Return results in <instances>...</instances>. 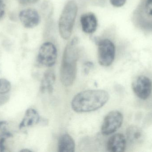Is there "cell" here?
Masks as SVG:
<instances>
[{
	"label": "cell",
	"mask_w": 152,
	"mask_h": 152,
	"mask_svg": "<svg viewBox=\"0 0 152 152\" xmlns=\"http://www.w3.org/2000/svg\"><path fill=\"white\" fill-rule=\"evenodd\" d=\"M110 96L103 90H88L77 94L71 103L73 110L78 113L91 112L102 107Z\"/></svg>",
	"instance_id": "6da1fadb"
},
{
	"label": "cell",
	"mask_w": 152,
	"mask_h": 152,
	"mask_svg": "<svg viewBox=\"0 0 152 152\" xmlns=\"http://www.w3.org/2000/svg\"><path fill=\"white\" fill-rule=\"evenodd\" d=\"M78 39L74 37L65 48L61 61L60 79L65 86H70L75 79L77 62L79 58L77 43Z\"/></svg>",
	"instance_id": "7a4b0ae2"
},
{
	"label": "cell",
	"mask_w": 152,
	"mask_h": 152,
	"mask_svg": "<svg viewBox=\"0 0 152 152\" xmlns=\"http://www.w3.org/2000/svg\"><path fill=\"white\" fill-rule=\"evenodd\" d=\"M136 27L145 33L152 32V0H141L133 12Z\"/></svg>",
	"instance_id": "3957f363"
},
{
	"label": "cell",
	"mask_w": 152,
	"mask_h": 152,
	"mask_svg": "<svg viewBox=\"0 0 152 152\" xmlns=\"http://www.w3.org/2000/svg\"><path fill=\"white\" fill-rule=\"evenodd\" d=\"M78 12L77 3L74 1L68 2L63 8L58 22L60 35L63 39L68 40L72 35Z\"/></svg>",
	"instance_id": "277c9868"
},
{
	"label": "cell",
	"mask_w": 152,
	"mask_h": 152,
	"mask_svg": "<svg viewBox=\"0 0 152 152\" xmlns=\"http://www.w3.org/2000/svg\"><path fill=\"white\" fill-rule=\"evenodd\" d=\"M98 46V60L103 67L110 66L115 59L116 47L114 43L109 39L95 40Z\"/></svg>",
	"instance_id": "5b68a950"
},
{
	"label": "cell",
	"mask_w": 152,
	"mask_h": 152,
	"mask_svg": "<svg viewBox=\"0 0 152 152\" xmlns=\"http://www.w3.org/2000/svg\"><path fill=\"white\" fill-rule=\"evenodd\" d=\"M57 57L58 52L55 45L50 42H45L39 49L37 61L40 65L51 67L56 63Z\"/></svg>",
	"instance_id": "8992f818"
},
{
	"label": "cell",
	"mask_w": 152,
	"mask_h": 152,
	"mask_svg": "<svg viewBox=\"0 0 152 152\" xmlns=\"http://www.w3.org/2000/svg\"><path fill=\"white\" fill-rule=\"evenodd\" d=\"M123 116L118 111L109 112L104 118L102 126V133L104 135H109L115 133L122 125Z\"/></svg>",
	"instance_id": "52a82bcc"
},
{
	"label": "cell",
	"mask_w": 152,
	"mask_h": 152,
	"mask_svg": "<svg viewBox=\"0 0 152 152\" xmlns=\"http://www.w3.org/2000/svg\"><path fill=\"white\" fill-rule=\"evenodd\" d=\"M132 88L137 97L142 100H146L152 93L151 80L145 76H139L132 83Z\"/></svg>",
	"instance_id": "ba28073f"
},
{
	"label": "cell",
	"mask_w": 152,
	"mask_h": 152,
	"mask_svg": "<svg viewBox=\"0 0 152 152\" xmlns=\"http://www.w3.org/2000/svg\"><path fill=\"white\" fill-rule=\"evenodd\" d=\"M19 18L22 25L26 28H33L39 24L40 16L38 12L32 8L20 11Z\"/></svg>",
	"instance_id": "9c48e42d"
},
{
	"label": "cell",
	"mask_w": 152,
	"mask_h": 152,
	"mask_svg": "<svg viewBox=\"0 0 152 152\" xmlns=\"http://www.w3.org/2000/svg\"><path fill=\"white\" fill-rule=\"evenodd\" d=\"M80 24L82 30L86 34L94 33L97 27V20L94 14L88 12L81 15L80 18Z\"/></svg>",
	"instance_id": "30bf717a"
},
{
	"label": "cell",
	"mask_w": 152,
	"mask_h": 152,
	"mask_svg": "<svg viewBox=\"0 0 152 152\" xmlns=\"http://www.w3.org/2000/svg\"><path fill=\"white\" fill-rule=\"evenodd\" d=\"M126 141L122 134H117L110 137L107 142L108 151L112 152H122L125 151Z\"/></svg>",
	"instance_id": "8fae6325"
},
{
	"label": "cell",
	"mask_w": 152,
	"mask_h": 152,
	"mask_svg": "<svg viewBox=\"0 0 152 152\" xmlns=\"http://www.w3.org/2000/svg\"><path fill=\"white\" fill-rule=\"evenodd\" d=\"M40 121V116L37 111L33 108H29L26 111L19 128L21 129L36 125Z\"/></svg>",
	"instance_id": "7c38bea8"
},
{
	"label": "cell",
	"mask_w": 152,
	"mask_h": 152,
	"mask_svg": "<svg viewBox=\"0 0 152 152\" xmlns=\"http://www.w3.org/2000/svg\"><path fill=\"white\" fill-rule=\"evenodd\" d=\"M126 136L129 142L133 144L141 143L144 139V134L139 127L131 126L126 130Z\"/></svg>",
	"instance_id": "4fadbf2b"
},
{
	"label": "cell",
	"mask_w": 152,
	"mask_h": 152,
	"mask_svg": "<svg viewBox=\"0 0 152 152\" xmlns=\"http://www.w3.org/2000/svg\"><path fill=\"white\" fill-rule=\"evenodd\" d=\"M56 76L53 70H49L45 73L41 82L40 91L42 93H51L53 91V84Z\"/></svg>",
	"instance_id": "5bb4252c"
},
{
	"label": "cell",
	"mask_w": 152,
	"mask_h": 152,
	"mask_svg": "<svg viewBox=\"0 0 152 152\" xmlns=\"http://www.w3.org/2000/svg\"><path fill=\"white\" fill-rule=\"evenodd\" d=\"M75 149V143L74 139L68 134H64L59 138L58 143V151L74 152Z\"/></svg>",
	"instance_id": "9a60e30c"
},
{
	"label": "cell",
	"mask_w": 152,
	"mask_h": 152,
	"mask_svg": "<svg viewBox=\"0 0 152 152\" xmlns=\"http://www.w3.org/2000/svg\"><path fill=\"white\" fill-rule=\"evenodd\" d=\"M10 82L6 79H0V95H7L11 89Z\"/></svg>",
	"instance_id": "2e32d148"
},
{
	"label": "cell",
	"mask_w": 152,
	"mask_h": 152,
	"mask_svg": "<svg viewBox=\"0 0 152 152\" xmlns=\"http://www.w3.org/2000/svg\"><path fill=\"white\" fill-rule=\"evenodd\" d=\"M12 137V134L8 131L2 132L0 134V152L5 151V142L6 139Z\"/></svg>",
	"instance_id": "e0dca14e"
},
{
	"label": "cell",
	"mask_w": 152,
	"mask_h": 152,
	"mask_svg": "<svg viewBox=\"0 0 152 152\" xmlns=\"http://www.w3.org/2000/svg\"><path fill=\"white\" fill-rule=\"evenodd\" d=\"M53 6L52 4L48 1H45L42 4V9H43V12L44 14L46 15L47 18H49L50 17L52 14V12H53Z\"/></svg>",
	"instance_id": "ac0fdd59"
},
{
	"label": "cell",
	"mask_w": 152,
	"mask_h": 152,
	"mask_svg": "<svg viewBox=\"0 0 152 152\" xmlns=\"http://www.w3.org/2000/svg\"><path fill=\"white\" fill-rule=\"evenodd\" d=\"M127 0H110L111 4L115 7H121L126 2Z\"/></svg>",
	"instance_id": "d6986e66"
},
{
	"label": "cell",
	"mask_w": 152,
	"mask_h": 152,
	"mask_svg": "<svg viewBox=\"0 0 152 152\" xmlns=\"http://www.w3.org/2000/svg\"><path fill=\"white\" fill-rule=\"evenodd\" d=\"M5 11V4L3 0H0V20L4 16Z\"/></svg>",
	"instance_id": "ffe728a7"
},
{
	"label": "cell",
	"mask_w": 152,
	"mask_h": 152,
	"mask_svg": "<svg viewBox=\"0 0 152 152\" xmlns=\"http://www.w3.org/2000/svg\"><path fill=\"white\" fill-rule=\"evenodd\" d=\"M19 3L22 5H28L34 4L38 1V0H17Z\"/></svg>",
	"instance_id": "44dd1931"
},
{
	"label": "cell",
	"mask_w": 152,
	"mask_h": 152,
	"mask_svg": "<svg viewBox=\"0 0 152 152\" xmlns=\"http://www.w3.org/2000/svg\"><path fill=\"white\" fill-rule=\"evenodd\" d=\"M10 99V96L7 95H0V107L4 105L8 102Z\"/></svg>",
	"instance_id": "7402d4cb"
},
{
	"label": "cell",
	"mask_w": 152,
	"mask_h": 152,
	"mask_svg": "<svg viewBox=\"0 0 152 152\" xmlns=\"http://www.w3.org/2000/svg\"><path fill=\"white\" fill-rule=\"evenodd\" d=\"M8 125L6 121H0V132L1 133L6 131V127Z\"/></svg>",
	"instance_id": "603a6c76"
},
{
	"label": "cell",
	"mask_w": 152,
	"mask_h": 152,
	"mask_svg": "<svg viewBox=\"0 0 152 152\" xmlns=\"http://www.w3.org/2000/svg\"><path fill=\"white\" fill-rule=\"evenodd\" d=\"M32 151L30 150H28V149H23V150H21L20 152H31Z\"/></svg>",
	"instance_id": "cb8c5ba5"
}]
</instances>
